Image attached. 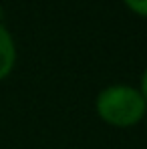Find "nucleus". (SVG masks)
I'll return each instance as SVG.
<instances>
[{
	"label": "nucleus",
	"instance_id": "5",
	"mask_svg": "<svg viewBox=\"0 0 147 149\" xmlns=\"http://www.w3.org/2000/svg\"><path fill=\"white\" fill-rule=\"evenodd\" d=\"M145 127H147V115H145Z\"/></svg>",
	"mask_w": 147,
	"mask_h": 149
},
{
	"label": "nucleus",
	"instance_id": "2",
	"mask_svg": "<svg viewBox=\"0 0 147 149\" xmlns=\"http://www.w3.org/2000/svg\"><path fill=\"white\" fill-rule=\"evenodd\" d=\"M16 65V45L8 28L0 22V81L12 73Z\"/></svg>",
	"mask_w": 147,
	"mask_h": 149
},
{
	"label": "nucleus",
	"instance_id": "4",
	"mask_svg": "<svg viewBox=\"0 0 147 149\" xmlns=\"http://www.w3.org/2000/svg\"><path fill=\"white\" fill-rule=\"evenodd\" d=\"M139 93L143 95V99H145V103H147V67H145V71H143V74H141V85H139Z\"/></svg>",
	"mask_w": 147,
	"mask_h": 149
},
{
	"label": "nucleus",
	"instance_id": "3",
	"mask_svg": "<svg viewBox=\"0 0 147 149\" xmlns=\"http://www.w3.org/2000/svg\"><path fill=\"white\" fill-rule=\"evenodd\" d=\"M123 4L137 16L147 18V0H123Z\"/></svg>",
	"mask_w": 147,
	"mask_h": 149
},
{
	"label": "nucleus",
	"instance_id": "1",
	"mask_svg": "<svg viewBox=\"0 0 147 149\" xmlns=\"http://www.w3.org/2000/svg\"><path fill=\"white\" fill-rule=\"evenodd\" d=\"M95 113L103 123L127 129L141 123L147 115V103L139 89L115 83L101 89L95 99Z\"/></svg>",
	"mask_w": 147,
	"mask_h": 149
}]
</instances>
